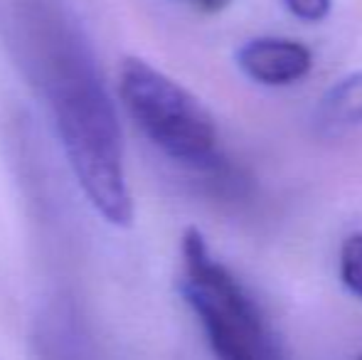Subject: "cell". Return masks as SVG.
Returning a JSON list of instances; mask_svg holds the SVG:
<instances>
[{
    "label": "cell",
    "mask_w": 362,
    "mask_h": 360,
    "mask_svg": "<svg viewBox=\"0 0 362 360\" xmlns=\"http://www.w3.org/2000/svg\"><path fill=\"white\" fill-rule=\"evenodd\" d=\"M37 54L42 87L64 153L91 205L116 227L134 220L124 173L119 116L79 33L57 13L40 15Z\"/></svg>",
    "instance_id": "obj_1"
},
{
    "label": "cell",
    "mask_w": 362,
    "mask_h": 360,
    "mask_svg": "<svg viewBox=\"0 0 362 360\" xmlns=\"http://www.w3.org/2000/svg\"><path fill=\"white\" fill-rule=\"evenodd\" d=\"M180 289L217 360H281L262 308L244 284L212 257L195 227L182 235Z\"/></svg>",
    "instance_id": "obj_2"
},
{
    "label": "cell",
    "mask_w": 362,
    "mask_h": 360,
    "mask_svg": "<svg viewBox=\"0 0 362 360\" xmlns=\"http://www.w3.org/2000/svg\"><path fill=\"white\" fill-rule=\"evenodd\" d=\"M119 91L136 124L170 158L210 166L217 156V124L200 99L139 57L119 69Z\"/></svg>",
    "instance_id": "obj_3"
},
{
    "label": "cell",
    "mask_w": 362,
    "mask_h": 360,
    "mask_svg": "<svg viewBox=\"0 0 362 360\" xmlns=\"http://www.w3.org/2000/svg\"><path fill=\"white\" fill-rule=\"evenodd\" d=\"M247 77L267 87H286L303 79L313 67V54L305 45L288 37H254L237 52Z\"/></svg>",
    "instance_id": "obj_4"
},
{
    "label": "cell",
    "mask_w": 362,
    "mask_h": 360,
    "mask_svg": "<svg viewBox=\"0 0 362 360\" xmlns=\"http://www.w3.org/2000/svg\"><path fill=\"white\" fill-rule=\"evenodd\" d=\"M318 119L328 131H345L362 124V72L340 79L325 91Z\"/></svg>",
    "instance_id": "obj_5"
},
{
    "label": "cell",
    "mask_w": 362,
    "mask_h": 360,
    "mask_svg": "<svg viewBox=\"0 0 362 360\" xmlns=\"http://www.w3.org/2000/svg\"><path fill=\"white\" fill-rule=\"evenodd\" d=\"M340 279L350 294L362 298V232H355L340 250Z\"/></svg>",
    "instance_id": "obj_6"
},
{
    "label": "cell",
    "mask_w": 362,
    "mask_h": 360,
    "mask_svg": "<svg viewBox=\"0 0 362 360\" xmlns=\"http://www.w3.org/2000/svg\"><path fill=\"white\" fill-rule=\"evenodd\" d=\"M284 3L296 18L305 23H320L330 13V0H284Z\"/></svg>",
    "instance_id": "obj_7"
},
{
    "label": "cell",
    "mask_w": 362,
    "mask_h": 360,
    "mask_svg": "<svg viewBox=\"0 0 362 360\" xmlns=\"http://www.w3.org/2000/svg\"><path fill=\"white\" fill-rule=\"evenodd\" d=\"M192 3H195L200 10H205V13H219V10L227 8L232 0H192Z\"/></svg>",
    "instance_id": "obj_8"
},
{
    "label": "cell",
    "mask_w": 362,
    "mask_h": 360,
    "mask_svg": "<svg viewBox=\"0 0 362 360\" xmlns=\"http://www.w3.org/2000/svg\"><path fill=\"white\" fill-rule=\"evenodd\" d=\"M360 360H362V356H360Z\"/></svg>",
    "instance_id": "obj_9"
}]
</instances>
